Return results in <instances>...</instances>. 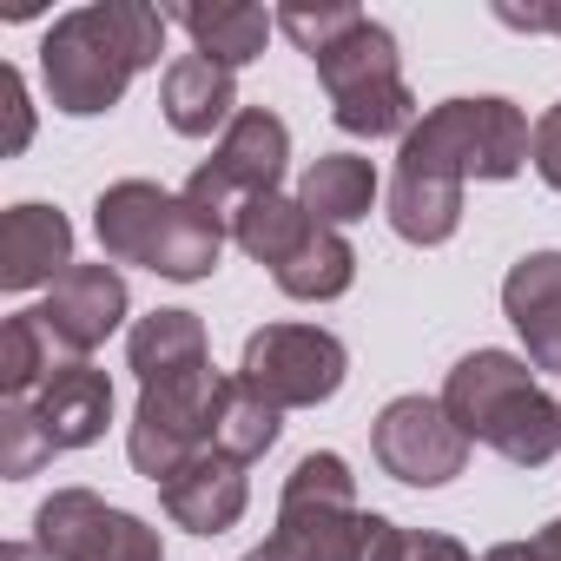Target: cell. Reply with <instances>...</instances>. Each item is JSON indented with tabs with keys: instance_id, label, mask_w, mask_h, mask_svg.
<instances>
[{
	"instance_id": "cell-1",
	"label": "cell",
	"mask_w": 561,
	"mask_h": 561,
	"mask_svg": "<svg viewBox=\"0 0 561 561\" xmlns=\"http://www.w3.org/2000/svg\"><path fill=\"white\" fill-rule=\"evenodd\" d=\"M165 27H172L165 8H139V0H93V8L60 14L54 34L41 41V80L54 106L73 119L119 106L133 73L159 67Z\"/></svg>"
},
{
	"instance_id": "cell-2",
	"label": "cell",
	"mask_w": 561,
	"mask_h": 561,
	"mask_svg": "<svg viewBox=\"0 0 561 561\" xmlns=\"http://www.w3.org/2000/svg\"><path fill=\"white\" fill-rule=\"evenodd\" d=\"M93 231L106 264H146L172 285H198L218 271L225 251V218L192 205L185 192H165L152 179H119L93 205Z\"/></svg>"
},
{
	"instance_id": "cell-3",
	"label": "cell",
	"mask_w": 561,
	"mask_h": 561,
	"mask_svg": "<svg viewBox=\"0 0 561 561\" xmlns=\"http://www.w3.org/2000/svg\"><path fill=\"white\" fill-rule=\"evenodd\" d=\"M443 410L469 443H489L515 469H541L548 456H561V403L508 351H469L443 383Z\"/></svg>"
},
{
	"instance_id": "cell-4",
	"label": "cell",
	"mask_w": 561,
	"mask_h": 561,
	"mask_svg": "<svg viewBox=\"0 0 561 561\" xmlns=\"http://www.w3.org/2000/svg\"><path fill=\"white\" fill-rule=\"evenodd\" d=\"M535 152V133L522 119V106L508 100H443L436 113H423V126L403 133L397 172H430L449 185L469 179H515Z\"/></svg>"
},
{
	"instance_id": "cell-5",
	"label": "cell",
	"mask_w": 561,
	"mask_h": 561,
	"mask_svg": "<svg viewBox=\"0 0 561 561\" xmlns=\"http://www.w3.org/2000/svg\"><path fill=\"white\" fill-rule=\"evenodd\" d=\"M311 67H318V80H324V93H331V119H337L344 133H357V139L410 133L416 93H410V80H403V67H397V41H390V27H377V21L364 14V21H357L344 41H331Z\"/></svg>"
},
{
	"instance_id": "cell-6",
	"label": "cell",
	"mask_w": 561,
	"mask_h": 561,
	"mask_svg": "<svg viewBox=\"0 0 561 561\" xmlns=\"http://www.w3.org/2000/svg\"><path fill=\"white\" fill-rule=\"evenodd\" d=\"M277 541L298 561H364L370 508H357V482L344 456H305L277 502Z\"/></svg>"
},
{
	"instance_id": "cell-7",
	"label": "cell",
	"mask_w": 561,
	"mask_h": 561,
	"mask_svg": "<svg viewBox=\"0 0 561 561\" xmlns=\"http://www.w3.org/2000/svg\"><path fill=\"white\" fill-rule=\"evenodd\" d=\"M218 397H225V377L211 364L192 370V377H172V383H146L139 410H133V430H126L133 469L152 476V482H172L198 449H211Z\"/></svg>"
},
{
	"instance_id": "cell-8",
	"label": "cell",
	"mask_w": 561,
	"mask_h": 561,
	"mask_svg": "<svg viewBox=\"0 0 561 561\" xmlns=\"http://www.w3.org/2000/svg\"><path fill=\"white\" fill-rule=\"evenodd\" d=\"M344 337L337 331H318V324H264L244 337V364L238 377L277 403V410H318L344 390Z\"/></svg>"
},
{
	"instance_id": "cell-9",
	"label": "cell",
	"mask_w": 561,
	"mask_h": 561,
	"mask_svg": "<svg viewBox=\"0 0 561 561\" xmlns=\"http://www.w3.org/2000/svg\"><path fill=\"white\" fill-rule=\"evenodd\" d=\"M285 159H291V126L277 119V113H264V106H244V113L225 126L218 152L185 179V198L205 205V211H218V218H231L244 198L277 192Z\"/></svg>"
},
{
	"instance_id": "cell-10",
	"label": "cell",
	"mask_w": 561,
	"mask_h": 561,
	"mask_svg": "<svg viewBox=\"0 0 561 561\" xmlns=\"http://www.w3.org/2000/svg\"><path fill=\"white\" fill-rule=\"evenodd\" d=\"M370 456L383 462V476H397L410 489H443V482L462 476L469 436L456 430L443 397H397L370 423Z\"/></svg>"
},
{
	"instance_id": "cell-11",
	"label": "cell",
	"mask_w": 561,
	"mask_h": 561,
	"mask_svg": "<svg viewBox=\"0 0 561 561\" xmlns=\"http://www.w3.org/2000/svg\"><path fill=\"white\" fill-rule=\"evenodd\" d=\"M34 541L54 561H165L159 528H146L139 515L100 502L93 489H60L41 502L34 515Z\"/></svg>"
},
{
	"instance_id": "cell-12",
	"label": "cell",
	"mask_w": 561,
	"mask_h": 561,
	"mask_svg": "<svg viewBox=\"0 0 561 561\" xmlns=\"http://www.w3.org/2000/svg\"><path fill=\"white\" fill-rule=\"evenodd\" d=\"M34 318L47 324V337H54L67 357L100 351V344L126 324V277H119V264H73L60 285L47 291V305H41Z\"/></svg>"
},
{
	"instance_id": "cell-13",
	"label": "cell",
	"mask_w": 561,
	"mask_h": 561,
	"mask_svg": "<svg viewBox=\"0 0 561 561\" xmlns=\"http://www.w3.org/2000/svg\"><path fill=\"white\" fill-rule=\"evenodd\" d=\"M159 502L185 535H225V528H238L251 482H244V462H231L225 449H198L172 482H159Z\"/></svg>"
},
{
	"instance_id": "cell-14",
	"label": "cell",
	"mask_w": 561,
	"mask_h": 561,
	"mask_svg": "<svg viewBox=\"0 0 561 561\" xmlns=\"http://www.w3.org/2000/svg\"><path fill=\"white\" fill-rule=\"evenodd\" d=\"M502 311L528 344V364L561 377V251H528L522 264H508Z\"/></svg>"
},
{
	"instance_id": "cell-15",
	"label": "cell",
	"mask_w": 561,
	"mask_h": 561,
	"mask_svg": "<svg viewBox=\"0 0 561 561\" xmlns=\"http://www.w3.org/2000/svg\"><path fill=\"white\" fill-rule=\"evenodd\" d=\"M73 271V225L54 205H14L0 218V285L8 291H34V285H60Z\"/></svg>"
},
{
	"instance_id": "cell-16",
	"label": "cell",
	"mask_w": 561,
	"mask_h": 561,
	"mask_svg": "<svg viewBox=\"0 0 561 561\" xmlns=\"http://www.w3.org/2000/svg\"><path fill=\"white\" fill-rule=\"evenodd\" d=\"M34 410H41L54 449H87V443H100L106 423H113V377L93 370L87 357H67V364L41 383Z\"/></svg>"
},
{
	"instance_id": "cell-17",
	"label": "cell",
	"mask_w": 561,
	"mask_h": 561,
	"mask_svg": "<svg viewBox=\"0 0 561 561\" xmlns=\"http://www.w3.org/2000/svg\"><path fill=\"white\" fill-rule=\"evenodd\" d=\"M159 106H165V126L185 133V139H211L238 119V87H231V67L205 60V54H179L159 80Z\"/></svg>"
},
{
	"instance_id": "cell-18",
	"label": "cell",
	"mask_w": 561,
	"mask_h": 561,
	"mask_svg": "<svg viewBox=\"0 0 561 561\" xmlns=\"http://www.w3.org/2000/svg\"><path fill=\"white\" fill-rule=\"evenodd\" d=\"M126 364H133L139 390H146V383L192 377V370L211 364V351H205V324H198L192 311H152V318L133 324V337H126Z\"/></svg>"
},
{
	"instance_id": "cell-19",
	"label": "cell",
	"mask_w": 561,
	"mask_h": 561,
	"mask_svg": "<svg viewBox=\"0 0 561 561\" xmlns=\"http://www.w3.org/2000/svg\"><path fill=\"white\" fill-rule=\"evenodd\" d=\"M165 21H179L185 34H192V47L205 54V60H218V67H251L257 54H264V41H271V27H277V14H264V8H244V0H231V8H165Z\"/></svg>"
},
{
	"instance_id": "cell-20",
	"label": "cell",
	"mask_w": 561,
	"mask_h": 561,
	"mask_svg": "<svg viewBox=\"0 0 561 561\" xmlns=\"http://www.w3.org/2000/svg\"><path fill=\"white\" fill-rule=\"evenodd\" d=\"M298 205H305L318 225L344 231V225L370 218V205H377V165L357 159V152H324V159L298 179Z\"/></svg>"
},
{
	"instance_id": "cell-21",
	"label": "cell",
	"mask_w": 561,
	"mask_h": 561,
	"mask_svg": "<svg viewBox=\"0 0 561 561\" xmlns=\"http://www.w3.org/2000/svg\"><path fill=\"white\" fill-rule=\"evenodd\" d=\"M318 231V218L298 205V198H285V192H264V198H244L238 211H231V238H238V251L244 257H257V264H291L298 257V244Z\"/></svg>"
},
{
	"instance_id": "cell-22",
	"label": "cell",
	"mask_w": 561,
	"mask_h": 561,
	"mask_svg": "<svg viewBox=\"0 0 561 561\" xmlns=\"http://www.w3.org/2000/svg\"><path fill=\"white\" fill-rule=\"evenodd\" d=\"M271 277H277V291L298 298V305H331V298H344V291H351V277H357V251H351V238H344V231L318 225V231L298 244V257H291V264H277Z\"/></svg>"
},
{
	"instance_id": "cell-23",
	"label": "cell",
	"mask_w": 561,
	"mask_h": 561,
	"mask_svg": "<svg viewBox=\"0 0 561 561\" xmlns=\"http://www.w3.org/2000/svg\"><path fill=\"white\" fill-rule=\"evenodd\" d=\"M390 225L410 244H443L462 225V185L430 179V172H397L390 179Z\"/></svg>"
},
{
	"instance_id": "cell-24",
	"label": "cell",
	"mask_w": 561,
	"mask_h": 561,
	"mask_svg": "<svg viewBox=\"0 0 561 561\" xmlns=\"http://www.w3.org/2000/svg\"><path fill=\"white\" fill-rule=\"evenodd\" d=\"M277 430H285V410L264 403L244 377H225V397H218V416H211V449H225L231 462H257Z\"/></svg>"
},
{
	"instance_id": "cell-25",
	"label": "cell",
	"mask_w": 561,
	"mask_h": 561,
	"mask_svg": "<svg viewBox=\"0 0 561 561\" xmlns=\"http://www.w3.org/2000/svg\"><path fill=\"white\" fill-rule=\"evenodd\" d=\"M54 351H60V344L47 337V324H41L34 311L8 318V331H0V390H8V403H21L27 390H41V383L60 370Z\"/></svg>"
},
{
	"instance_id": "cell-26",
	"label": "cell",
	"mask_w": 561,
	"mask_h": 561,
	"mask_svg": "<svg viewBox=\"0 0 561 561\" xmlns=\"http://www.w3.org/2000/svg\"><path fill=\"white\" fill-rule=\"evenodd\" d=\"M47 456H60V449H54V436H47L34 403H8V410H0V476H14V482L41 476Z\"/></svg>"
},
{
	"instance_id": "cell-27",
	"label": "cell",
	"mask_w": 561,
	"mask_h": 561,
	"mask_svg": "<svg viewBox=\"0 0 561 561\" xmlns=\"http://www.w3.org/2000/svg\"><path fill=\"white\" fill-rule=\"evenodd\" d=\"M357 21H364V8H285V14H277V27H285L311 60H318L331 41H344Z\"/></svg>"
},
{
	"instance_id": "cell-28",
	"label": "cell",
	"mask_w": 561,
	"mask_h": 561,
	"mask_svg": "<svg viewBox=\"0 0 561 561\" xmlns=\"http://www.w3.org/2000/svg\"><path fill=\"white\" fill-rule=\"evenodd\" d=\"M0 93H8V152H21L34 139V106H27V80L14 67H0Z\"/></svg>"
},
{
	"instance_id": "cell-29",
	"label": "cell",
	"mask_w": 561,
	"mask_h": 561,
	"mask_svg": "<svg viewBox=\"0 0 561 561\" xmlns=\"http://www.w3.org/2000/svg\"><path fill=\"white\" fill-rule=\"evenodd\" d=\"M535 172L561 192V100L535 119Z\"/></svg>"
},
{
	"instance_id": "cell-30",
	"label": "cell",
	"mask_w": 561,
	"mask_h": 561,
	"mask_svg": "<svg viewBox=\"0 0 561 561\" xmlns=\"http://www.w3.org/2000/svg\"><path fill=\"white\" fill-rule=\"evenodd\" d=\"M397 561H476V554H469L462 541H449V535H430V528H423V535H410V528H403Z\"/></svg>"
},
{
	"instance_id": "cell-31",
	"label": "cell",
	"mask_w": 561,
	"mask_h": 561,
	"mask_svg": "<svg viewBox=\"0 0 561 561\" xmlns=\"http://www.w3.org/2000/svg\"><path fill=\"white\" fill-rule=\"evenodd\" d=\"M482 561H541V554H535V541H502V548H489Z\"/></svg>"
},
{
	"instance_id": "cell-32",
	"label": "cell",
	"mask_w": 561,
	"mask_h": 561,
	"mask_svg": "<svg viewBox=\"0 0 561 561\" xmlns=\"http://www.w3.org/2000/svg\"><path fill=\"white\" fill-rule=\"evenodd\" d=\"M535 554H541V561H561V522L535 528Z\"/></svg>"
},
{
	"instance_id": "cell-33",
	"label": "cell",
	"mask_w": 561,
	"mask_h": 561,
	"mask_svg": "<svg viewBox=\"0 0 561 561\" xmlns=\"http://www.w3.org/2000/svg\"><path fill=\"white\" fill-rule=\"evenodd\" d=\"M0 561H54L41 541H8V548H0Z\"/></svg>"
},
{
	"instance_id": "cell-34",
	"label": "cell",
	"mask_w": 561,
	"mask_h": 561,
	"mask_svg": "<svg viewBox=\"0 0 561 561\" xmlns=\"http://www.w3.org/2000/svg\"><path fill=\"white\" fill-rule=\"evenodd\" d=\"M244 561H298V554H291V548H285V541H277V535H271V541H264V548H251V554H244Z\"/></svg>"
}]
</instances>
